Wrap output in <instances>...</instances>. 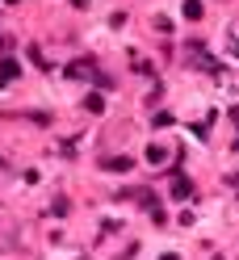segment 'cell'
I'll use <instances>...</instances> for the list:
<instances>
[{"instance_id": "6da1fadb", "label": "cell", "mask_w": 239, "mask_h": 260, "mask_svg": "<svg viewBox=\"0 0 239 260\" xmlns=\"http://www.w3.org/2000/svg\"><path fill=\"white\" fill-rule=\"evenodd\" d=\"M67 76H72V80H84V76H92V63H88V59H76V63H67Z\"/></svg>"}, {"instance_id": "7a4b0ae2", "label": "cell", "mask_w": 239, "mask_h": 260, "mask_svg": "<svg viewBox=\"0 0 239 260\" xmlns=\"http://www.w3.org/2000/svg\"><path fill=\"white\" fill-rule=\"evenodd\" d=\"M17 63H13V59H0V84H13V80H17Z\"/></svg>"}, {"instance_id": "3957f363", "label": "cell", "mask_w": 239, "mask_h": 260, "mask_svg": "<svg viewBox=\"0 0 239 260\" xmlns=\"http://www.w3.org/2000/svg\"><path fill=\"white\" fill-rule=\"evenodd\" d=\"M189 176H172V198H189Z\"/></svg>"}, {"instance_id": "277c9868", "label": "cell", "mask_w": 239, "mask_h": 260, "mask_svg": "<svg viewBox=\"0 0 239 260\" xmlns=\"http://www.w3.org/2000/svg\"><path fill=\"white\" fill-rule=\"evenodd\" d=\"M201 13H206V9H201V0H185V17H189V21H197Z\"/></svg>"}, {"instance_id": "5b68a950", "label": "cell", "mask_w": 239, "mask_h": 260, "mask_svg": "<svg viewBox=\"0 0 239 260\" xmlns=\"http://www.w3.org/2000/svg\"><path fill=\"white\" fill-rule=\"evenodd\" d=\"M105 168H109V172H126V168H130V159H126V155H114V159H105Z\"/></svg>"}, {"instance_id": "8992f818", "label": "cell", "mask_w": 239, "mask_h": 260, "mask_svg": "<svg viewBox=\"0 0 239 260\" xmlns=\"http://www.w3.org/2000/svg\"><path fill=\"white\" fill-rule=\"evenodd\" d=\"M147 159H151V164H164V159H168V151L159 147V143H151V147H147Z\"/></svg>"}, {"instance_id": "52a82bcc", "label": "cell", "mask_w": 239, "mask_h": 260, "mask_svg": "<svg viewBox=\"0 0 239 260\" xmlns=\"http://www.w3.org/2000/svg\"><path fill=\"white\" fill-rule=\"evenodd\" d=\"M84 109H88V113H101V109H105V101H101V96H97V92H92V96H88V101H84Z\"/></svg>"}, {"instance_id": "ba28073f", "label": "cell", "mask_w": 239, "mask_h": 260, "mask_svg": "<svg viewBox=\"0 0 239 260\" xmlns=\"http://www.w3.org/2000/svg\"><path fill=\"white\" fill-rule=\"evenodd\" d=\"M231 118H235V126H239V105H235V109H231Z\"/></svg>"}, {"instance_id": "9c48e42d", "label": "cell", "mask_w": 239, "mask_h": 260, "mask_svg": "<svg viewBox=\"0 0 239 260\" xmlns=\"http://www.w3.org/2000/svg\"><path fill=\"white\" fill-rule=\"evenodd\" d=\"M72 5H76V9H84V5H88V0H72Z\"/></svg>"}, {"instance_id": "30bf717a", "label": "cell", "mask_w": 239, "mask_h": 260, "mask_svg": "<svg viewBox=\"0 0 239 260\" xmlns=\"http://www.w3.org/2000/svg\"><path fill=\"white\" fill-rule=\"evenodd\" d=\"M231 51H235V55H239V38H235V42H231Z\"/></svg>"}, {"instance_id": "8fae6325", "label": "cell", "mask_w": 239, "mask_h": 260, "mask_svg": "<svg viewBox=\"0 0 239 260\" xmlns=\"http://www.w3.org/2000/svg\"><path fill=\"white\" fill-rule=\"evenodd\" d=\"M164 260H181V256H164Z\"/></svg>"}, {"instance_id": "7c38bea8", "label": "cell", "mask_w": 239, "mask_h": 260, "mask_svg": "<svg viewBox=\"0 0 239 260\" xmlns=\"http://www.w3.org/2000/svg\"><path fill=\"white\" fill-rule=\"evenodd\" d=\"M9 5H13V0H9Z\"/></svg>"}]
</instances>
